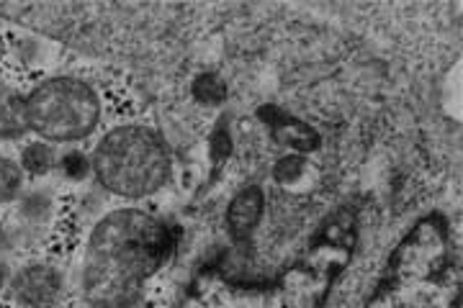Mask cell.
<instances>
[{"label":"cell","instance_id":"52a82bcc","mask_svg":"<svg viewBox=\"0 0 463 308\" xmlns=\"http://www.w3.org/2000/svg\"><path fill=\"white\" fill-rule=\"evenodd\" d=\"M270 131L283 146H294L298 152H312L319 146L317 131L309 129L301 121H294V118H283L281 124H270Z\"/></svg>","mask_w":463,"mask_h":308},{"label":"cell","instance_id":"6da1fadb","mask_svg":"<svg viewBox=\"0 0 463 308\" xmlns=\"http://www.w3.org/2000/svg\"><path fill=\"white\" fill-rule=\"evenodd\" d=\"M173 249L163 219L142 209L100 216L85 244L80 291L88 308H139Z\"/></svg>","mask_w":463,"mask_h":308},{"label":"cell","instance_id":"9c48e42d","mask_svg":"<svg viewBox=\"0 0 463 308\" xmlns=\"http://www.w3.org/2000/svg\"><path fill=\"white\" fill-rule=\"evenodd\" d=\"M24 170L16 160L0 154V206L16 203L24 195Z\"/></svg>","mask_w":463,"mask_h":308},{"label":"cell","instance_id":"ba28073f","mask_svg":"<svg viewBox=\"0 0 463 308\" xmlns=\"http://www.w3.org/2000/svg\"><path fill=\"white\" fill-rule=\"evenodd\" d=\"M18 164L24 173H29L33 178H42V175H50L57 167V154L47 142H32V145L24 146Z\"/></svg>","mask_w":463,"mask_h":308},{"label":"cell","instance_id":"3957f363","mask_svg":"<svg viewBox=\"0 0 463 308\" xmlns=\"http://www.w3.org/2000/svg\"><path fill=\"white\" fill-rule=\"evenodd\" d=\"M26 129L47 145L83 142L99 129L103 106L90 82L72 75L47 78L24 96Z\"/></svg>","mask_w":463,"mask_h":308},{"label":"cell","instance_id":"30bf717a","mask_svg":"<svg viewBox=\"0 0 463 308\" xmlns=\"http://www.w3.org/2000/svg\"><path fill=\"white\" fill-rule=\"evenodd\" d=\"M62 175L70 180H83L90 173V157H85L83 152H67L60 160Z\"/></svg>","mask_w":463,"mask_h":308},{"label":"cell","instance_id":"5b68a950","mask_svg":"<svg viewBox=\"0 0 463 308\" xmlns=\"http://www.w3.org/2000/svg\"><path fill=\"white\" fill-rule=\"evenodd\" d=\"M265 216V193L260 185H245L242 191H237L234 198L227 206V231L234 242H248L255 234V229L260 227Z\"/></svg>","mask_w":463,"mask_h":308},{"label":"cell","instance_id":"8fae6325","mask_svg":"<svg viewBox=\"0 0 463 308\" xmlns=\"http://www.w3.org/2000/svg\"><path fill=\"white\" fill-rule=\"evenodd\" d=\"M8 280H11V273H8V265L0 262V293L8 288Z\"/></svg>","mask_w":463,"mask_h":308},{"label":"cell","instance_id":"277c9868","mask_svg":"<svg viewBox=\"0 0 463 308\" xmlns=\"http://www.w3.org/2000/svg\"><path fill=\"white\" fill-rule=\"evenodd\" d=\"M8 291L21 308H57L65 293V280L50 262H29L11 275Z\"/></svg>","mask_w":463,"mask_h":308},{"label":"cell","instance_id":"8992f818","mask_svg":"<svg viewBox=\"0 0 463 308\" xmlns=\"http://www.w3.org/2000/svg\"><path fill=\"white\" fill-rule=\"evenodd\" d=\"M26 129L24 96L14 88H0V142H18Z\"/></svg>","mask_w":463,"mask_h":308},{"label":"cell","instance_id":"7a4b0ae2","mask_svg":"<svg viewBox=\"0 0 463 308\" xmlns=\"http://www.w3.org/2000/svg\"><path fill=\"white\" fill-rule=\"evenodd\" d=\"M90 173L106 193L142 201L170 182L173 157L157 131L142 124H124L103 134L90 154Z\"/></svg>","mask_w":463,"mask_h":308}]
</instances>
